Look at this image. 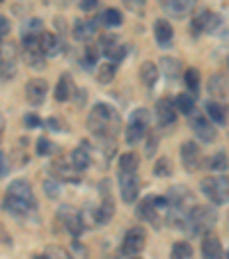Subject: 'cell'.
<instances>
[{
    "label": "cell",
    "instance_id": "obj_34",
    "mask_svg": "<svg viewBox=\"0 0 229 259\" xmlns=\"http://www.w3.org/2000/svg\"><path fill=\"white\" fill-rule=\"evenodd\" d=\"M186 85H188V94L197 97V92H200V71L197 69H188L186 71Z\"/></svg>",
    "mask_w": 229,
    "mask_h": 259
},
{
    "label": "cell",
    "instance_id": "obj_20",
    "mask_svg": "<svg viewBox=\"0 0 229 259\" xmlns=\"http://www.w3.org/2000/svg\"><path fill=\"white\" fill-rule=\"evenodd\" d=\"M64 49V41L60 34L55 32H41V51H44L46 58H51V55H58L60 51Z\"/></svg>",
    "mask_w": 229,
    "mask_h": 259
},
{
    "label": "cell",
    "instance_id": "obj_33",
    "mask_svg": "<svg viewBox=\"0 0 229 259\" xmlns=\"http://www.w3.org/2000/svg\"><path fill=\"white\" fill-rule=\"evenodd\" d=\"M206 167H209V170H215V172L227 170V167H229V161H227V156H224V152L213 154V156L206 161Z\"/></svg>",
    "mask_w": 229,
    "mask_h": 259
},
{
    "label": "cell",
    "instance_id": "obj_54",
    "mask_svg": "<svg viewBox=\"0 0 229 259\" xmlns=\"http://www.w3.org/2000/svg\"><path fill=\"white\" fill-rule=\"evenodd\" d=\"M0 3H3V0H0Z\"/></svg>",
    "mask_w": 229,
    "mask_h": 259
},
{
    "label": "cell",
    "instance_id": "obj_46",
    "mask_svg": "<svg viewBox=\"0 0 229 259\" xmlns=\"http://www.w3.org/2000/svg\"><path fill=\"white\" fill-rule=\"evenodd\" d=\"M5 34H10V21L0 16V37H5Z\"/></svg>",
    "mask_w": 229,
    "mask_h": 259
},
{
    "label": "cell",
    "instance_id": "obj_11",
    "mask_svg": "<svg viewBox=\"0 0 229 259\" xmlns=\"http://www.w3.org/2000/svg\"><path fill=\"white\" fill-rule=\"evenodd\" d=\"M220 25V16L218 14H211L209 10H202L195 19L190 21V34L193 37H200L204 30H213Z\"/></svg>",
    "mask_w": 229,
    "mask_h": 259
},
{
    "label": "cell",
    "instance_id": "obj_49",
    "mask_svg": "<svg viewBox=\"0 0 229 259\" xmlns=\"http://www.w3.org/2000/svg\"><path fill=\"white\" fill-rule=\"evenodd\" d=\"M34 259H46V254H37V257H34Z\"/></svg>",
    "mask_w": 229,
    "mask_h": 259
},
{
    "label": "cell",
    "instance_id": "obj_5",
    "mask_svg": "<svg viewBox=\"0 0 229 259\" xmlns=\"http://www.w3.org/2000/svg\"><path fill=\"white\" fill-rule=\"evenodd\" d=\"M147 124H149V113L145 108L133 110L131 119H128V128H126V142L128 145H138L147 133Z\"/></svg>",
    "mask_w": 229,
    "mask_h": 259
},
{
    "label": "cell",
    "instance_id": "obj_41",
    "mask_svg": "<svg viewBox=\"0 0 229 259\" xmlns=\"http://www.w3.org/2000/svg\"><path fill=\"white\" fill-rule=\"evenodd\" d=\"M23 124H25V126H28V128H37V126H41V124H44V122H41V119L37 117V115H32V113H30V115H25V117H23Z\"/></svg>",
    "mask_w": 229,
    "mask_h": 259
},
{
    "label": "cell",
    "instance_id": "obj_30",
    "mask_svg": "<svg viewBox=\"0 0 229 259\" xmlns=\"http://www.w3.org/2000/svg\"><path fill=\"white\" fill-rule=\"evenodd\" d=\"M115 71H117V64L115 62H103L101 67H99V71H97V78H99V83H110L112 78H115Z\"/></svg>",
    "mask_w": 229,
    "mask_h": 259
},
{
    "label": "cell",
    "instance_id": "obj_32",
    "mask_svg": "<svg viewBox=\"0 0 229 259\" xmlns=\"http://www.w3.org/2000/svg\"><path fill=\"white\" fill-rule=\"evenodd\" d=\"M138 165H140V161H138L135 154H122L119 156V172H138Z\"/></svg>",
    "mask_w": 229,
    "mask_h": 259
},
{
    "label": "cell",
    "instance_id": "obj_38",
    "mask_svg": "<svg viewBox=\"0 0 229 259\" xmlns=\"http://www.w3.org/2000/svg\"><path fill=\"white\" fill-rule=\"evenodd\" d=\"M97 58H99V49L97 46H87V51H85V60H83V64L85 67H94L97 64Z\"/></svg>",
    "mask_w": 229,
    "mask_h": 259
},
{
    "label": "cell",
    "instance_id": "obj_43",
    "mask_svg": "<svg viewBox=\"0 0 229 259\" xmlns=\"http://www.w3.org/2000/svg\"><path fill=\"white\" fill-rule=\"evenodd\" d=\"M99 3H101V0H80V10H83V12H92Z\"/></svg>",
    "mask_w": 229,
    "mask_h": 259
},
{
    "label": "cell",
    "instance_id": "obj_21",
    "mask_svg": "<svg viewBox=\"0 0 229 259\" xmlns=\"http://www.w3.org/2000/svg\"><path fill=\"white\" fill-rule=\"evenodd\" d=\"M195 3L197 0H161V5L174 16H186Z\"/></svg>",
    "mask_w": 229,
    "mask_h": 259
},
{
    "label": "cell",
    "instance_id": "obj_9",
    "mask_svg": "<svg viewBox=\"0 0 229 259\" xmlns=\"http://www.w3.org/2000/svg\"><path fill=\"white\" fill-rule=\"evenodd\" d=\"M58 215H60V220H62L64 230H67L71 236H80V234H83V230H85L83 215H80L76 209H71V206H64V209H60Z\"/></svg>",
    "mask_w": 229,
    "mask_h": 259
},
{
    "label": "cell",
    "instance_id": "obj_7",
    "mask_svg": "<svg viewBox=\"0 0 229 259\" xmlns=\"http://www.w3.org/2000/svg\"><path fill=\"white\" fill-rule=\"evenodd\" d=\"M147 243V232L142 227H131V230L124 234V241H122V254L124 257H135V254L142 252Z\"/></svg>",
    "mask_w": 229,
    "mask_h": 259
},
{
    "label": "cell",
    "instance_id": "obj_47",
    "mask_svg": "<svg viewBox=\"0 0 229 259\" xmlns=\"http://www.w3.org/2000/svg\"><path fill=\"white\" fill-rule=\"evenodd\" d=\"M163 64H165V67H167V73H170V76H172V73H176V69H179V62H176V60H174V64H172V60H170V58H165V60H163Z\"/></svg>",
    "mask_w": 229,
    "mask_h": 259
},
{
    "label": "cell",
    "instance_id": "obj_42",
    "mask_svg": "<svg viewBox=\"0 0 229 259\" xmlns=\"http://www.w3.org/2000/svg\"><path fill=\"white\" fill-rule=\"evenodd\" d=\"M44 191L49 193L51 197H58V193H60V188H58V184H55L53 179H49V181H44Z\"/></svg>",
    "mask_w": 229,
    "mask_h": 259
},
{
    "label": "cell",
    "instance_id": "obj_8",
    "mask_svg": "<svg viewBox=\"0 0 229 259\" xmlns=\"http://www.w3.org/2000/svg\"><path fill=\"white\" fill-rule=\"evenodd\" d=\"M119 193H122V200L126 204H133L138 200V193H140L138 172H119Z\"/></svg>",
    "mask_w": 229,
    "mask_h": 259
},
{
    "label": "cell",
    "instance_id": "obj_27",
    "mask_svg": "<svg viewBox=\"0 0 229 259\" xmlns=\"http://www.w3.org/2000/svg\"><path fill=\"white\" fill-rule=\"evenodd\" d=\"M140 78H142V83H145L147 88H154L156 80H158V67L154 62H145L140 67Z\"/></svg>",
    "mask_w": 229,
    "mask_h": 259
},
{
    "label": "cell",
    "instance_id": "obj_3",
    "mask_svg": "<svg viewBox=\"0 0 229 259\" xmlns=\"http://www.w3.org/2000/svg\"><path fill=\"white\" fill-rule=\"evenodd\" d=\"M215 220H218V215H215V211L211 209V206L197 204L188 211V218H186L188 225H186V230H188L190 234H206V232L215 225Z\"/></svg>",
    "mask_w": 229,
    "mask_h": 259
},
{
    "label": "cell",
    "instance_id": "obj_26",
    "mask_svg": "<svg viewBox=\"0 0 229 259\" xmlns=\"http://www.w3.org/2000/svg\"><path fill=\"white\" fill-rule=\"evenodd\" d=\"M112 215H115V204H112L110 197H106V200L101 202V206L97 209V225H106V223H110Z\"/></svg>",
    "mask_w": 229,
    "mask_h": 259
},
{
    "label": "cell",
    "instance_id": "obj_16",
    "mask_svg": "<svg viewBox=\"0 0 229 259\" xmlns=\"http://www.w3.org/2000/svg\"><path fill=\"white\" fill-rule=\"evenodd\" d=\"M156 119L161 126H172L176 122V108L170 99H158L156 101Z\"/></svg>",
    "mask_w": 229,
    "mask_h": 259
},
{
    "label": "cell",
    "instance_id": "obj_17",
    "mask_svg": "<svg viewBox=\"0 0 229 259\" xmlns=\"http://www.w3.org/2000/svg\"><path fill=\"white\" fill-rule=\"evenodd\" d=\"M53 172L60 181H67V184H78L80 181V170H76L73 163H67L62 158L53 163Z\"/></svg>",
    "mask_w": 229,
    "mask_h": 259
},
{
    "label": "cell",
    "instance_id": "obj_14",
    "mask_svg": "<svg viewBox=\"0 0 229 259\" xmlns=\"http://www.w3.org/2000/svg\"><path fill=\"white\" fill-rule=\"evenodd\" d=\"M46 94H49V83L44 78H32L25 85V99L32 106H41L46 101Z\"/></svg>",
    "mask_w": 229,
    "mask_h": 259
},
{
    "label": "cell",
    "instance_id": "obj_13",
    "mask_svg": "<svg viewBox=\"0 0 229 259\" xmlns=\"http://www.w3.org/2000/svg\"><path fill=\"white\" fill-rule=\"evenodd\" d=\"M101 51H103V55H106V58H110L115 64L122 62V60L126 58V53H128L126 46L119 44V39H117V37H112V34L101 37Z\"/></svg>",
    "mask_w": 229,
    "mask_h": 259
},
{
    "label": "cell",
    "instance_id": "obj_36",
    "mask_svg": "<svg viewBox=\"0 0 229 259\" xmlns=\"http://www.w3.org/2000/svg\"><path fill=\"white\" fill-rule=\"evenodd\" d=\"M55 149H58V147H55L49 138H39V140H37V154H39V156H51V154H55Z\"/></svg>",
    "mask_w": 229,
    "mask_h": 259
},
{
    "label": "cell",
    "instance_id": "obj_53",
    "mask_svg": "<svg viewBox=\"0 0 229 259\" xmlns=\"http://www.w3.org/2000/svg\"><path fill=\"white\" fill-rule=\"evenodd\" d=\"M227 259H229V254H227Z\"/></svg>",
    "mask_w": 229,
    "mask_h": 259
},
{
    "label": "cell",
    "instance_id": "obj_15",
    "mask_svg": "<svg viewBox=\"0 0 229 259\" xmlns=\"http://www.w3.org/2000/svg\"><path fill=\"white\" fill-rule=\"evenodd\" d=\"M99 30V19H78L73 21V39L89 41Z\"/></svg>",
    "mask_w": 229,
    "mask_h": 259
},
{
    "label": "cell",
    "instance_id": "obj_2",
    "mask_svg": "<svg viewBox=\"0 0 229 259\" xmlns=\"http://www.w3.org/2000/svg\"><path fill=\"white\" fill-rule=\"evenodd\" d=\"M87 126H89V131L97 133V136L110 138L112 140L115 128L119 126V117H117V113H115L112 106H108V103H97L87 117Z\"/></svg>",
    "mask_w": 229,
    "mask_h": 259
},
{
    "label": "cell",
    "instance_id": "obj_31",
    "mask_svg": "<svg viewBox=\"0 0 229 259\" xmlns=\"http://www.w3.org/2000/svg\"><path fill=\"white\" fill-rule=\"evenodd\" d=\"M99 21H101L103 25H108V28H117V25H122L124 19H122V12H119V10H112V7H110V10L103 12V16Z\"/></svg>",
    "mask_w": 229,
    "mask_h": 259
},
{
    "label": "cell",
    "instance_id": "obj_55",
    "mask_svg": "<svg viewBox=\"0 0 229 259\" xmlns=\"http://www.w3.org/2000/svg\"><path fill=\"white\" fill-rule=\"evenodd\" d=\"M0 46H3V44H0Z\"/></svg>",
    "mask_w": 229,
    "mask_h": 259
},
{
    "label": "cell",
    "instance_id": "obj_29",
    "mask_svg": "<svg viewBox=\"0 0 229 259\" xmlns=\"http://www.w3.org/2000/svg\"><path fill=\"white\" fill-rule=\"evenodd\" d=\"M172 259H193V245L188 241H176L170 250Z\"/></svg>",
    "mask_w": 229,
    "mask_h": 259
},
{
    "label": "cell",
    "instance_id": "obj_51",
    "mask_svg": "<svg viewBox=\"0 0 229 259\" xmlns=\"http://www.w3.org/2000/svg\"><path fill=\"white\" fill-rule=\"evenodd\" d=\"M0 131H3V119H0Z\"/></svg>",
    "mask_w": 229,
    "mask_h": 259
},
{
    "label": "cell",
    "instance_id": "obj_44",
    "mask_svg": "<svg viewBox=\"0 0 229 259\" xmlns=\"http://www.w3.org/2000/svg\"><path fill=\"white\" fill-rule=\"evenodd\" d=\"M46 126H49V128H53V131H64L62 122H60L58 117H51V119H46Z\"/></svg>",
    "mask_w": 229,
    "mask_h": 259
},
{
    "label": "cell",
    "instance_id": "obj_24",
    "mask_svg": "<svg viewBox=\"0 0 229 259\" xmlns=\"http://www.w3.org/2000/svg\"><path fill=\"white\" fill-rule=\"evenodd\" d=\"M73 94V80L69 73H62L58 80V88H55V99L58 101H69Z\"/></svg>",
    "mask_w": 229,
    "mask_h": 259
},
{
    "label": "cell",
    "instance_id": "obj_28",
    "mask_svg": "<svg viewBox=\"0 0 229 259\" xmlns=\"http://www.w3.org/2000/svg\"><path fill=\"white\" fill-rule=\"evenodd\" d=\"M174 108H176V113L193 115L195 113V97H193V94H179V97L174 99Z\"/></svg>",
    "mask_w": 229,
    "mask_h": 259
},
{
    "label": "cell",
    "instance_id": "obj_23",
    "mask_svg": "<svg viewBox=\"0 0 229 259\" xmlns=\"http://www.w3.org/2000/svg\"><path fill=\"white\" fill-rule=\"evenodd\" d=\"M138 218L149 220V223H151L154 227H156L158 223H161V218H158V209H154V204H151L149 197H147V200H142L140 204H138Z\"/></svg>",
    "mask_w": 229,
    "mask_h": 259
},
{
    "label": "cell",
    "instance_id": "obj_50",
    "mask_svg": "<svg viewBox=\"0 0 229 259\" xmlns=\"http://www.w3.org/2000/svg\"><path fill=\"white\" fill-rule=\"evenodd\" d=\"M128 259H142V257H140V254H135V257H128Z\"/></svg>",
    "mask_w": 229,
    "mask_h": 259
},
{
    "label": "cell",
    "instance_id": "obj_18",
    "mask_svg": "<svg viewBox=\"0 0 229 259\" xmlns=\"http://www.w3.org/2000/svg\"><path fill=\"white\" fill-rule=\"evenodd\" d=\"M71 163H73V167H76V170H80V172H85L89 165H92V149H89L87 142H80V145L73 149Z\"/></svg>",
    "mask_w": 229,
    "mask_h": 259
},
{
    "label": "cell",
    "instance_id": "obj_22",
    "mask_svg": "<svg viewBox=\"0 0 229 259\" xmlns=\"http://www.w3.org/2000/svg\"><path fill=\"white\" fill-rule=\"evenodd\" d=\"M202 254L204 259H224L222 245L215 236H204V243H202Z\"/></svg>",
    "mask_w": 229,
    "mask_h": 259
},
{
    "label": "cell",
    "instance_id": "obj_35",
    "mask_svg": "<svg viewBox=\"0 0 229 259\" xmlns=\"http://www.w3.org/2000/svg\"><path fill=\"white\" fill-rule=\"evenodd\" d=\"M41 30H44V23H41V19H28L23 23V28H21V32L23 34H41Z\"/></svg>",
    "mask_w": 229,
    "mask_h": 259
},
{
    "label": "cell",
    "instance_id": "obj_19",
    "mask_svg": "<svg viewBox=\"0 0 229 259\" xmlns=\"http://www.w3.org/2000/svg\"><path fill=\"white\" fill-rule=\"evenodd\" d=\"M154 37H156V44L163 46V49L172 46V39H174V30H172L170 21H165V19L156 21V25H154Z\"/></svg>",
    "mask_w": 229,
    "mask_h": 259
},
{
    "label": "cell",
    "instance_id": "obj_1",
    "mask_svg": "<svg viewBox=\"0 0 229 259\" xmlns=\"http://www.w3.org/2000/svg\"><path fill=\"white\" fill-rule=\"evenodd\" d=\"M5 209L16 218H23L37 209V197L32 193V186L25 179H16L10 184L5 193Z\"/></svg>",
    "mask_w": 229,
    "mask_h": 259
},
{
    "label": "cell",
    "instance_id": "obj_37",
    "mask_svg": "<svg viewBox=\"0 0 229 259\" xmlns=\"http://www.w3.org/2000/svg\"><path fill=\"white\" fill-rule=\"evenodd\" d=\"M154 175L156 177H170V161L167 158H158L154 165Z\"/></svg>",
    "mask_w": 229,
    "mask_h": 259
},
{
    "label": "cell",
    "instance_id": "obj_10",
    "mask_svg": "<svg viewBox=\"0 0 229 259\" xmlns=\"http://www.w3.org/2000/svg\"><path fill=\"white\" fill-rule=\"evenodd\" d=\"M181 163H184V167L188 172L197 170V167L202 165V149L197 142L186 140L184 145H181Z\"/></svg>",
    "mask_w": 229,
    "mask_h": 259
},
{
    "label": "cell",
    "instance_id": "obj_6",
    "mask_svg": "<svg viewBox=\"0 0 229 259\" xmlns=\"http://www.w3.org/2000/svg\"><path fill=\"white\" fill-rule=\"evenodd\" d=\"M16 69H19V51L14 44H3L0 46V76H3V80L14 78Z\"/></svg>",
    "mask_w": 229,
    "mask_h": 259
},
{
    "label": "cell",
    "instance_id": "obj_25",
    "mask_svg": "<svg viewBox=\"0 0 229 259\" xmlns=\"http://www.w3.org/2000/svg\"><path fill=\"white\" fill-rule=\"evenodd\" d=\"M206 117L215 124H227V108L218 101H209L206 103Z\"/></svg>",
    "mask_w": 229,
    "mask_h": 259
},
{
    "label": "cell",
    "instance_id": "obj_48",
    "mask_svg": "<svg viewBox=\"0 0 229 259\" xmlns=\"http://www.w3.org/2000/svg\"><path fill=\"white\" fill-rule=\"evenodd\" d=\"M7 170H10V167H7V158H5V154L0 152V177H5Z\"/></svg>",
    "mask_w": 229,
    "mask_h": 259
},
{
    "label": "cell",
    "instance_id": "obj_39",
    "mask_svg": "<svg viewBox=\"0 0 229 259\" xmlns=\"http://www.w3.org/2000/svg\"><path fill=\"white\" fill-rule=\"evenodd\" d=\"M44 254H46V259H71L69 252H64L62 248H49Z\"/></svg>",
    "mask_w": 229,
    "mask_h": 259
},
{
    "label": "cell",
    "instance_id": "obj_4",
    "mask_svg": "<svg viewBox=\"0 0 229 259\" xmlns=\"http://www.w3.org/2000/svg\"><path fill=\"white\" fill-rule=\"evenodd\" d=\"M202 193L209 197L211 204L220 206V204H227L229 202V179L222 175H215V177H206L202 179Z\"/></svg>",
    "mask_w": 229,
    "mask_h": 259
},
{
    "label": "cell",
    "instance_id": "obj_45",
    "mask_svg": "<svg viewBox=\"0 0 229 259\" xmlns=\"http://www.w3.org/2000/svg\"><path fill=\"white\" fill-rule=\"evenodd\" d=\"M156 145H158V138L151 136L149 142H147V156H154V149H156Z\"/></svg>",
    "mask_w": 229,
    "mask_h": 259
},
{
    "label": "cell",
    "instance_id": "obj_52",
    "mask_svg": "<svg viewBox=\"0 0 229 259\" xmlns=\"http://www.w3.org/2000/svg\"><path fill=\"white\" fill-rule=\"evenodd\" d=\"M227 67H229V60H227Z\"/></svg>",
    "mask_w": 229,
    "mask_h": 259
},
{
    "label": "cell",
    "instance_id": "obj_40",
    "mask_svg": "<svg viewBox=\"0 0 229 259\" xmlns=\"http://www.w3.org/2000/svg\"><path fill=\"white\" fill-rule=\"evenodd\" d=\"M124 5H126L131 12H142L147 5V0H124Z\"/></svg>",
    "mask_w": 229,
    "mask_h": 259
},
{
    "label": "cell",
    "instance_id": "obj_12",
    "mask_svg": "<svg viewBox=\"0 0 229 259\" xmlns=\"http://www.w3.org/2000/svg\"><path fill=\"white\" fill-rule=\"evenodd\" d=\"M190 128H193V133H195L202 142H213L215 140V128H213V124H211V119L206 117V115H195V117L190 115Z\"/></svg>",
    "mask_w": 229,
    "mask_h": 259
}]
</instances>
